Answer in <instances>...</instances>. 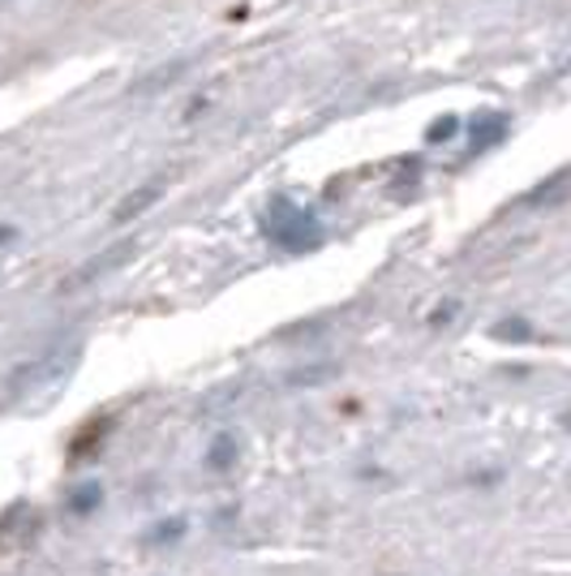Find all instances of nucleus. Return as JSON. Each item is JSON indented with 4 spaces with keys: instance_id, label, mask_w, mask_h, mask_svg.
Returning <instances> with one entry per match:
<instances>
[{
    "instance_id": "obj_1",
    "label": "nucleus",
    "mask_w": 571,
    "mask_h": 576,
    "mask_svg": "<svg viewBox=\"0 0 571 576\" xmlns=\"http://www.w3.org/2000/svg\"><path fill=\"white\" fill-rule=\"evenodd\" d=\"M262 232H267L280 250H292V255L314 250L318 241H322V225H318L314 211H305V207H297V202H288V198H276V202L267 207Z\"/></svg>"
},
{
    "instance_id": "obj_2",
    "label": "nucleus",
    "mask_w": 571,
    "mask_h": 576,
    "mask_svg": "<svg viewBox=\"0 0 571 576\" xmlns=\"http://www.w3.org/2000/svg\"><path fill=\"white\" fill-rule=\"evenodd\" d=\"M73 352L78 349H69V352H61V349H52V352H43V357H34V361H27V366H18L13 370V379H9V387L13 391H31V387H39V384H48V379H57L61 370H69L73 366Z\"/></svg>"
},
{
    "instance_id": "obj_3",
    "label": "nucleus",
    "mask_w": 571,
    "mask_h": 576,
    "mask_svg": "<svg viewBox=\"0 0 571 576\" xmlns=\"http://www.w3.org/2000/svg\"><path fill=\"white\" fill-rule=\"evenodd\" d=\"M511 121L503 112H477L473 126H469V156H485V151H494L503 138H508Z\"/></svg>"
},
{
    "instance_id": "obj_4",
    "label": "nucleus",
    "mask_w": 571,
    "mask_h": 576,
    "mask_svg": "<svg viewBox=\"0 0 571 576\" xmlns=\"http://www.w3.org/2000/svg\"><path fill=\"white\" fill-rule=\"evenodd\" d=\"M159 198H163V181H147V186H138L133 193H126L121 202H117V211H112V225H129V220H138L142 211H151Z\"/></svg>"
},
{
    "instance_id": "obj_5",
    "label": "nucleus",
    "mask_w": 571,
    "mask_h": 576,
    "mask_svg": "<svg viewBox=\"0 0 571 576\" xmlns=\"http://www.w3.org/2000/svg\"><path fill=\"white\" fill-rule=\"evenodd\" d=\"M237 460V444H232V435H220L216 444H211V451H207V465L220 474V469H228Z\"/></svg>"
},
{
    "instance_id": "obj_6",
    "label": "nucleus",
    "mask_w": 571,
    "mask_h": 576,
    "mask_svg": "<svg viewBox=\"0 0 571 576\" xmlns=\"http://www.w3.org/2000/svg\"><path fill=\"white\" fill-rule=\"evenodd\" d=\"M494 340H511V345H524V340H533V327L524 319H511L503 327H494Z\"/></svg>"
},
{
    "instance_id": "obj_7",
    "label": "nucleus",
    "mask_w": 571,
    "mask_h": 576,
    "mask_svg": "<svg viewBox=\"0 0 571 576\" xmlns=\"http://www.w3.org/2000/svg\"><path fill=\"white\" fill-rule=\"evenodd\" d=\"M327 375H335V366H310V370H292L288 375V387H310L318 379H327Z\"/></svg>"
},
{
    "instance_id": "obj_8",
    "label": "nucleus",
    "mask_w": 571,
    "mask_h": 576,
    "mask_svg": "<svg viewBox=\"0 0 571 576\" xmlns=\"http://www.w3.org/2000/svg\"><path fill=\"white\" fill-rule=\"evenodd\" d=\"M69 508H73V513H91V508H99V486H78L73 499H69Z\"/></svg>"
},
{
    "instance_id": "obj_9",
    "label": "nucleus",
    "mask_w": 571,
    "mask_h": 576,
    "mask_svg": "<svg viewBox=\"0 0 571 576\" xmlns=\"http://www.w3.org/2000/svg\"><path fill=\"white\" fill-rule=\"evenodd\" d=\"M455 129H460V121H455V117H443V121H434V126H430L425 138H430V142H451V133H455Z\"/></svg>"
},
{
    "instance_id": "obj_10",
    "label": "nucleus",
    "mask_w": 571,
    "mask_h": 576,
    "mask_svg": "<svg viewBox=\"0 0 571 576\" xmlns=\"http://www.w3.org/2000/svg\"><path fill=\"white\" fill-rule=\"evenodd\" d=\"M13 237H18L13 228H4V225H0V246H4V241H13Z\"/></svg>"
}]
</instances>
